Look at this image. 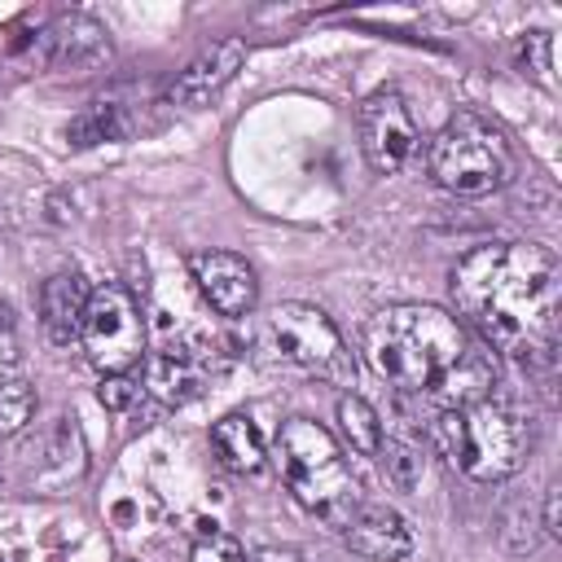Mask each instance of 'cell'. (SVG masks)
<instances>
[{"mask_svg":"<svg viewBox=\"0 0 562 562\" xmlns=\"http://www.w3.org/2000/svg\"><path fill=\"white\" fill-rule=\"evenodd\" d=\"M79 342L101 373H127L145 356V316L132 290H123L119 281L88 290Z\"/></svg>","mask_w":562,"mask_h":562,"instance_id":"6","label":"cell"},{"mask_svg":"<svg viewBox=\"0 0 562 562\" xmlns=\"http://www.w3.org/2000/svg\"><path fill=\"white\" fill-rule=\"evenodd\" d=\"M268 329H272L277 351L290 364H299L307 373H321V378L351 382V356L342 347V334H338V325L321 307H312V303H281L268 316Z\"/></svg>","mask_w":562,"mask_h":562,"instance_id":"7","label":"cell"},{"mask_svg":"<svg viewBox=\"0 0 562 562\" xmlns=\"http://www.w3.org/2000/svg\"><path fill=\"white\" fill-rule=\"evenodd\" d=\"M522 66H531V75L540 83H553V35L549 31H531L522 35Z\"/></svg>","mask_w":562,"mask_h":562,"instance_id":"20","label":"cell"},{"mask_svg":"<svg viewBox=\"0 0 562 562\" xmlns=\"http://www.w3.org/2000/svg\"><path fill=\"white\" fill-rule=\"evenodd\" d=\"M35 413V386L22 378L0 382V435H18Z\"/></svg>","mask_w":562,"mask_h":562,"instance_id":"18","label":"cell"},{"mask_svg":"<svg viewBox=\"0 0 562 562\" xmlns=\"http://www.w3.org/2000/svg\"><path fill=\"white\" fill-rule=\"evenodd\" d=\"M136 395H140V386H136L127 373H105V378H101V386H97V400H101L105 408H114V413H123Z\"/></svg>","mask_w":562,"mask_h":562,"instance_id":"22","label":"cell"},{"mask_svg":"<svg viewBox=\"0 0 562 562\" xmlns=\"http://www.w3.org/2000/svg\"><path fill=\"white\" fill-rule=\"evenodd\" d=\"M562 272L553 250L536 241H501L470 250L452 272L457 312L487 347L518 360H549L558 342Z\"/></svg>","mask_w":562,"mask_h":562,"instance_id":"1","label":"cell"},{"mask_svg":"<svg viewBox=\"0 0 562 562\" xmlns=\"http://www.w3.org/2000/svg\"><path fill=\"white\" fill-rule=\"evenodd\" d=\"M558 505H562V492L549 487V492H544V522H540L544 536H562V509H558Z\"/></svg>","mask_w":562,"mask_h":562,"instance_id":"24","label":"cell"},{"mask_svg":"<svg viewBox=\"0 0 562 562\" xmlns=\"http://www.w3.org/2000/svg\"><path fill=\"white\" fill-rule=\"evenodd\" d=\"M83 307H88V285H83L79 272H57V277L44 281V290H40V321H44V334L57 347L79 338Z\"/></svg>","mask_w":562,"mask_h":562,"instance_id":"13","label":"cell"},{"mask_svg":"<svg viewBox=\"0 0 562 562\" xmlns=\"http://www.w3.org/2000/svg\"><path fill=\"white\" fill-rule=\"evenodd\" d=\"M127 127H132L127 110H123L114 97H97V101H88V105L70 119L66 140H70L75 149H88V145H101V140H119V136H127Z\"/></svg>","mask_w":562,"mask_h":562,"instance_id":"16","label":"cell"},{"mask_svg":"<svg viewBox=\"0 0 562 562\" xmlns=\"http://www.w3.org/2000/svg\"><path fill=\"white\" fill-rule=\"evenodd\" d=\"M439 452L474 483L509 479L531 452V426L518 408L501 400H479L470 408H448L435 417Z\"/></svg>","mask_w":562,"mask_h":562,"instance_id":"3","label":"cell"},{"mask_svg":"<svg viewBox=\"0 0 562 562\" xmlns=\"http://www.w3.org/2000/svg\"><path fill=\"white\" fill-rule=\"evenodd\" d=\"M470 351L457 316L430 303H391L364 321V360L400 391L430 395Z\"/></svg>","mask_w":562,"mask_h":562,"instance_id":"2","label":"cell"},{"mask_svg":"<svg viewBox=\"0 0 562 562\" xmlns=\"http://www.w3.org/2000/svg\"><path fill=\"white\" fill-rule=\"evenodd\" d=\"M338 426H342V435H347V443H351L356 452L378 457V448H382V417L373 413L369 400L342 395V400H338Z\"/></svg>","mask_w":562,"mask_h":562,"instance_id":"17","label":"cell"},{"mask_svg":"<svg viewBox=\"0 0 562 562\" xmlns=\"http://www.w3.org/2000/svg\"><path fill=\"white\" fill-rule=\"evenodd\" d=\"M378 457L386 461V474H391L395 487L408 492V487L422 483V452H417V448H408V443H382Z\"/></svg>","mask_w":562,"mask_h":562,"instance_id":"19","label":"cell"},{"mask_svg":"<svg viewBox=\"0 0 562 562\" xmlns=\"http://www.w3.org/2000/svg\"><path fill=\"white\" fill-rule=\"evenodd\" d=\"M342 540L351 553L360 558H373V562H400L417 549L413 540V527L400 509H386V505H356V514L342 522Z\"/></svg>","mask_w":562,"mask_h":562,"instance_id":"11","label":"cell"},{"mask_svg":"<svg viewBox=\"0 0 562 562\" xmlns=\"http://www.w3.org/2000/svg\"><path fill=\"white\" fill-rule=\"evenodd\" d=\"M0 562H4V553H0Z\"/></svg>","mask_w":562,"mask_h":562,"instance_id":"26","label":"cell"},{"mask_svg":"<svg viewBox=\"0 0 562 562\" xmlns=\"http://www.w3.org/2000/svg\"><path fill=\"white\" fill-rule=\"evenodd\" d=\"M189 272L202 290V299L220 312V316H246L259 299V281H255V268L233 255V250H198L189 259Z\"/></svg>","mask_w":562,"mask_h":562,"instance_id":"10","label":"cell"},{"mask_svg":"<svg viewBox=\"0 0 562 562\" xmlns=\"http://www.w3.org/2000/svg\"><path fill=\"white\" fill-rule=\"evenodd\" d=\"M206 369L189 356V351H158L145 360V386L162 400V404H189L202 395Z\"/></svg>","mask_w":562,"mask_h":562,"instance_id":"14","label":"cell"},{"mask_svg":"<svg viewBox=\"0 0 562 562\" xmlns=\"http://www.w3.org/2000/svg\"><path fill=\"white\" fill-rule=\"evenodd\" d=\"M426 167L439 189H448L457 198H483L514 176V149L501 136V127H492L487 119L457 114L430 140Z\"/></svg>","mask_w":562,"mask_h":562,"instance_id":"5","label":"cell"},{"mask_svg":"<svg viewBox=\"0 0 562 562\" xmlns=\"http://www.w3.org/2000/svg\"><path fill=\"white\" fill-rule=\"evenodd\" d=\"M26 57L40 70L88 75V70H97V66L110 61V35L88 13H61V18H53L48 26H40L26 40Z\"/></svg>","mask_w":562,"mask_h":562,"instance_id":"8","label":"cell"},{"mask_svg":"<svg viewBox=\"0 0 562 562\" xmlns=\"http://www.w3.org/2000/svg\"><path fill=\"white\" fill-rule=\"evenodd\" d=\"M250 562H307L299 549H281V544H263L250 553Z\"/></svg>","mask_w":562,"mask_h":562,"instance_id":"25","label":"cell"},{"mask_svg":"<svg viewBox=\"0 0 562 562\" xmlns=\"http://www.w3.org/2000/svg\"><path fill=\"white\" fill-rule=\"evenodd\" d=\"M22 360V334H18V316L9 303H0V373L13 369Z\"/></svg>","mask_w":562,"mask_h":562,"instance_id":"23","label":"cell"},{"mask_svg":"<svg viewBox=\"0 0 562 562\" xmlns=\"http://www.w3.org/2000/svg\"><path fill=\"white\" fill-rule=\"evenodd\" d=\"M241 61H246V44H241V40H220V44L202 48V53L171 79L167 101H171V105H184V110L206 105V101L241 70Z\"/></svg>","mask_w":562,"mask_h":562,"instance_id":"12","label":"cell"},{"mask_svg":"<svg viewBox=\"0 0 562 562\" xmlns=\"http://www.w3.org/2000/svg\"><path fill=\"white\" fill-rule=\"evenodd\" d=\"M211 443H215V457H220L228 470H237V474H255V470L263 465V439H259L255 422L241 417V413L215 422Z\"/></svg>","mask_w":562,"mask_h":562,"instance_id":"15","label":"cell"},{"mask_svg":"<svg viewBox=\"0 0 562 562\" xmlns=\"http://www.w3.org/2000/svg\"><path fill=\"white\" fill-rule=\"evenodd\" d=\"M277 465H281V479L294 492V501L303 509H312L316 518L342 527L356 514L360 483L325 426H316L307 417H290L277 430Z\"/></svg>","mask_w":562,"mask_h":562,"instance_id":"4","label":"cell"},{"mask_svg":"<svg viewBox=\"0 0 562 562\" xmlns=\"http://www.w3.org/2000/svg\"><path fill=\"white\" fill-rule=\"evenodd\" d=\"M189 562H246V553H241V544H237L233 536H224V531H206V536L193 544Z\"/></svg>","mask_w":562,"mask_h":562,"instance_id":"21","label":"cell"},{"mask_svg":"<svg viewBox=\"0 0 562 562\" xmlns=\"http://www.w3.org/2000/svg\"><path fill=\"white\" fill-rule=\"evenodd\" d=\"M360 145L373 171H400L417 149V123L395 88H378L360 105Z\"/></svg>","mask_w":562,"mask_h":562,"instance_id":"9","label":"cell"}]
</instances>
